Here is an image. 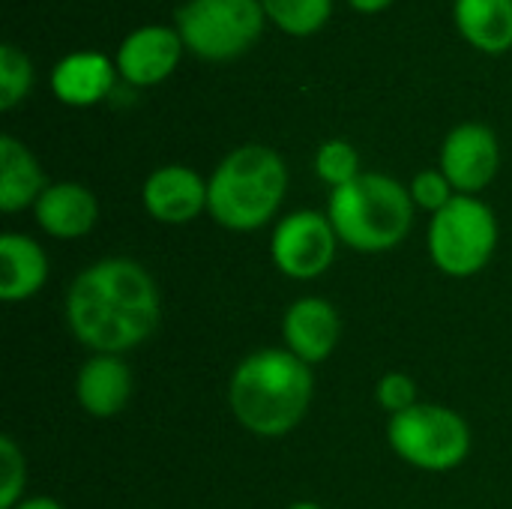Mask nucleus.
Wrapping results in <instances>:
<instances>
[{
    "instance_id": "f3484780",
    "label": "nucleus",
    "mask_w": 512,
    "mask_h": 509,
    "mask_svg": "<svg viewBox=\"0 0 512 509\" xmlns=\"http://www.w3.org/2000/svg\"><path fill=\"white\" fill-rule=\"evenodd\" d=\"M48 189L39 159L15 135H0V210L18 213L33 207Z\"/></svg>"
},
{
    "instance_id": "4be33fe9",
    "label": "nucleus",
    "mask_w": 512,
    "mask_h": 509,
    "mask_svg": "<svg viewBox=\"0 0 512 509\" xmlns=\"http://www.w3.org/2000/svg\"><path fill=\"white\" fill-rule=\"evenodd\" d=\"M24 480H27L24 453L9 435H3L0 438V509H15L24 501Z\"/></svg>"
},
{
    "instance_id": "bb28decb",
    "label": "nucleus",
    "mask_w": 512,
    "mask_h": 509,
    "mask_svg": "<svg viewBox=\"0 0 512 509\" xmlns=\"http://www.w3.org/2000/svg\"><path fill=\"white\" fill-rule=\"evenodd\" d=\"M288 509H324L321 504H315V501H297V504H291Z\"/></svg>"
},
{
    "instance_id": "a878e982",
    "label": "nucleus",
    "mask_w": 512,
    "mask_h": 509,
    "mask_svg": "<svg viewBox=\"0 0 512 509\" xmlns=\"http://www.w3.org/2000/svg\"><path fill=\"white\" fill-rule=\"evenodd\" d=\"M15 509H63L54 498H24Z\"/></svg>"
},
{
    "instance_id": "6ab92c4d",
    "label": "nucleus",
    "mask_w": 512,
    "mask_h": 509,
    "mask_svg": "<svg viewBox=\"0 0 512 509\" xmlns=\"http://www.w3.org/2000/svg\"><path fill=\"white\" fill-rule=\"evenodd\" d=\"M261 6L273 27L297 39L318 33L333 15V0H261Z\"/></svg>"
},
{
    "instance_id": "9d476101",
    "label": "nucleus",
    "mask_w": 512,
    "mask_h": 509,
    "mask_svg": "<svg viewBox=\"0 0 512 509\" xmlns=\"http://www.w3.org/2000/svg\"><path fill=\"white\" fill-rule=\"evenodd\" d=\"M186 45L171 24H144L126 33L114 51L120 81L129 87H156L174 75Z\"/></svg>"
},
{
    "instance_id": "412c9836",
    "label": "nucleus",
    "mask_w": 512,
    "mask_h": 509,
    "mask_svg": "<svg viewBox=\"0 0 512 509\" xmlns=\"http://www.w3.org/2000/svg\"><path fill=\"white\" fill-rule=\"evenodd\" d=\"M33 90V63L30 57L12 45H0V108L12 111L18 102H24Z\"/></svg>"
},
{
    "instance_id": "5701e85b",
    "label": "nucleus",
    "mask_w": 512,
    "mask_h": 509,
    "mask_svg": "<svg viewBox=\"0 0 512 509\" xmlns=\"http://www.w3.org/2000/svg\"><path fill=\"white\" fill-rule=\"evenodd\" d=\"M408 192H411L414 207H420V210H426V213H432V216H435L438 210H444V207L459 195L441 168L417 171V174H414V180L408 183Z\"/></svg>"
},
{
    "instance_id": "0eeeda50",
    "label": "nucleus",
    "mask_w": 512,
    "mask_h": 509,
    "mask_svg": "<svg viewBox=\"0 0 512 509\" xmlns=\"http://www.w3.org/2000/svg\"><path fill=\"white\" fill-rule=\"evenodd\" d=\"M387 441L402 462L432 474L459 468L471 453V429L465 417L447 405L417 402L414 408L393 414Z\"/></svg>"
},
{
    "instance_id": "f03ea898",
    "label": "nucleus",
    "mask_w": 512,
    "mask_h": 509,
    "mask_svg": "<svg viewBox=\"0 0 512 509\" xmlns=\"http://www.w3.org/2000/svg\"><path fill=\"white\" fill-rule=\"evenodd\" d=\"M315 399L312 366L288 348H264L240 360L228 381L234 420L258 438L294 432Z\"/></svg>"
},
{
    "instance_id": "4468645a",
    "label": "nucleus",
    "mask_w": 512,
    "mask_h": 509,
    "mask_svg": "<svg viewBox=\"0 0 512 509\" xmlns=\"http://www.w3.org/2000/svg\"><path fill=\"white\" fill-rule=\"evenodd\" d=\"M36 225L57 240H78L87 237L99 222V201L96 195L72 180L48 183V189L33 204Z\"/></svg>"
},
{
    "instance_id": "aec40b11",
    "label": "nucleus",
    "mask_w": 512,
    "mask_h": 509,
    "mask_svg": "<svg viewBox=\"0 0 512 509\" xmlns=\"http://www.w3.org/2000/svg\"><path fill=\"white\" fill-rule=\"evenodd\" d=\"M315 174L330 186V192L339 186H348L351 180H357L363 174L357 147L345 138L324 141L315 153Z\"/></svg>"
},
{
    "instance_id": "423d86ee",
    "label": "nucleus",
    "mask_w": 512,
    "mask_h": 509,
    "mask_svg": "<svg viewBox=\"0 0 512 509\" xmlns=\"http://www.w3.org/2000/svg\"><path fill=\"white\" fill-rule=\"evenodd\" d=\"M498 249L495 210L477 195H456L429 222L432 264L453 279H471L492 261Z\"/></svg>"
},
{
    "instance_id": "9b49d317",
    "label": "nucleus",
    "mask_w": 512,
    "mask_h": 509,
    "mask_svg": "<svg viewBox=\"0 0 512 509\" xmlns=\"http://www.w3.org/2000/svg\"><path fill=\"white\" fill-rule=\"evenodd\" d=\"M141 201L156 222L189 225L207 213V180L189 165H162L144 180Z\"/></svg>"
},
{
    "instance_id": "20e7f679",
    "label": "nucleus",
    "mask_w": 512,
    "mask_h": 509,
    "mask_svg": "<svg viewBox=\"0 0 512 509\" xmlns=\"http://www.w3.org/2000/svg\"><path fill=\"white\" fill-rule=\"evenodd\" d=\"M414 201L405 183L390 174L363 171L330 192L327 216L342 246L366 255L396 249L414 228Z\"/></svg>"
},
{
    "instance_id": "393cba45",
    "label": "nucleus",
    "mask_w": 512,
    "mask_h": 509,
    "mask_svg": "<svg viewBox=\"0 0 512 509\" xmlns=\"http://www.w3.org/2000/svg\"><path fill=\"white\" fill-rule=\"evenodd\" d=\"M354 12H360V15H378V12H384L387 6H393V0H345Z\"/></svg>"
},
{
    "instance_id": "b1692460",
    "label": "nucleus",
    "mask_w": 512,
    "mask_h": 509,
    "mask_svg": "<svg viewBox=\"0 0 512 509\" xmlns=\"http://www.w3.org/2000/svg\"><path fill=\"white\" fill-rule=\"evenodd\" d=\"M375 402L393 417L402 414L408 408L417 405V384L414 378H408L405 372H387L378 384H375Z\"/></svg>"
},
{
    "instance_id": "6e6552de",
    "label": "nucleus",
    "mask_w": 512,
    "mask_h": 509,
    "mask_svg": "<svg viewBox=\"0 0 512 509\" xmlns=\"http://www.w3.org/2000/svg\"><path fill=\"white\" fill-rule=\"evenodd\" d=\"M339 237L327 213L294 210L282 216L270 237V255L282 276L294 282H312L324 276L336 261Z\"/></svg>"
},
{
    "instance_id": "1a4fd4ad",
    "label": "nucleus",
    "mask_w": 512,
    "mask_h": 509,
    "mask_svg": "<svg viewBox=\"0 0 512 509\" xmlns=\"http://www.w3.org/2000/svg\"><path fill=\"white\" fill-rule=\"evenodd\" d=\"M441 171L459 195L483 192L501 171V141L495 129L477 120L453 126L441 144Z\"/></svg>"
},
{
    "instance_id": "f8f14e48",
    "label": "nucleus",
    "mask_w": 512,
    "mask_h": 509,
    "mask_svg": "<svg viewBox=\"0 0 512 509\" xmlns=\"http://www.w3.org/2000/svg\"><path fill=\"white\" fill-rule=\"evenodd\" d=\"M339 336H342V321L330 300L300 297L285 309L282 339H285V348L303 363L309 366L324 363L336 351Z\"/></svg>"
},
{
    "instance_id": "dca6fc26",
    "label": "nucleus",
    "mask_w": 512,
    "mask_h": 509,
    "mask_svg": "<svg viewBox=\"0 0 512 509\" xmlns=\"http://www.w3.org/2000/svg\"><path fill=\"white\" fill-rule=\"evenodd\" d=\"M48 252L27 234H0V300L24 303L48 282Z\"/></svg>"
},
{
    "instance_id": "2eb2a0df",
    "label": "nucleus",
    "mask_w": 512,
    "mask_h": 509,
    "mask_svg": "<svg viewBox=\"0 0 512 509\" xmlns=\"http://www.w3.org/2000/svg\"><path fill=\"white\" fill-rule=\"evenodd\" d=\"M75 396L90 417L96 420L117 417L132 396V372L120 360V354H93L78 369Z\"/></svg>"
},
{
    "instance_id": "7ed1b4c3",
    "label": "nucleus",
    "mask_w": 512,
    "mask_h": 509,
    "mask_svg": "<svg viewBox=\"0 0 512 509\" xmlns=\"http://www.w3.org/2000/svg\"><path fill=\"white\" fill-rule=\"evenodd\" d=\"M288 195V165L267 144L234 147L207 180V213L228 231H258Z\"/></svg>"
},
{
    "instance_id": "a211bd4d",
    "label": "nucleus",
    "mask_w": 512,
    "mask_h": 509,
    "mask_svg": "<svg viewBox=\"0 0 512 509\" xmlns=\"http://www.w3.org/2000/svg\"><path fill=\"white\" fill-rule=\"evenodd\" d=\"M462 39L483 54L512 51V0H453Z\"/></svg>"
},
{
    "instance_id": "f257e3e1",
    "label": "nucleus",
    "mask_w": 512,
    "mask_h": 509,
    "mask_svg": "<svg viewBox=\"0 0 512 509\" xmlns=\"http://www.w3.org/2000/svg\"><path fill=\"white\" fill-rule=\"evenodd\" d=\"M63 315L69 333L93 354H126L156 333L162 297L144 264L102 258L72 279Z\"/></svg>"
},
{
    "instance_id": "39448f33",
    "label": "nucleus",
    "mask_w": 512,
    "mask_h": 509,
    "mask_svg": "<svg viewBox=\"0 0 512 509\" xmlns=\"http://www.w3.org/2000/svg\"><path fill=\"white\" fill-rule=\"evenodd\" d=\"M264 24L261 0H186L174 15L186 51L210 63H228L246 54L261 39Z\"/></svg>"
},
{
    "instance_id": "ddd939ff",
    "label": "nucleus",
    "mask_w": 512,
    "mask_h": 509,
    "mask_svg": "<svg viewBox=\"0 0 512 509\" xmlns=\"http://www.w3.org/2000/svg\"><path fill=\"white\" fill-rule=\"evenodd\" d=\"M117 63L102 51L63 54L51 69V93L69 108H90L108 99L117 87Z\"/></svg>"
}]
</instances>
